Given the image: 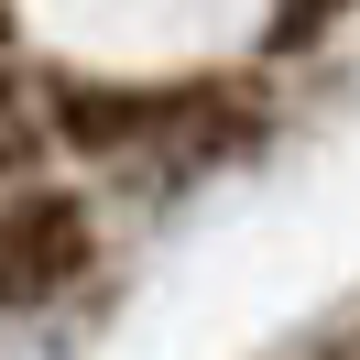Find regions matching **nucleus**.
I'll return each mask as SVG.
<instances>
[{
  "label": "nucleus",
  "mask_w": 360,
  "mask_h": 360,
  "mask_svg": "<svg viewBox=\"0 0 360 360\" xmlns=\"http://www.w3.org/2000/svg\"><path fill=\"white\" fill-rule=\"evenodd\" d=\"M262 131V98L240 77H55L44 88V142L88 164H207Z\"/></svg>",
  "instance_id": "f257e3e1"
},
{
  "label": "nucleus",
  "mask_w": 360,
  "mask_h": 360,
  "mask_svg": "<svg viewBox=\"0 0 360 360\" xmlns=\"http://www.w3.org/2000/svg\"><path fill=\"white\" fill-rule=\"evenodd\" d=\"M98 262V219L77 186H11L0 197V306H55Z\"/></svg>",
  "instance_id": "f03ea898"
},
{
  "label": "nucleus",
  "mask_w": 360,
  "mask_h": 360,
  "mask_svg": "<svg viewBox=\"0 0 360 360\" xmlns=\"http://www.w3.org/2000/svg\"><path fill=\"white\" fill-rule=\"evenodd\" d=\"M44 153H55V142H44V98L22 88V66H11V55H0V186L33 175Z\"/></svg>",
  "instance_id": "7ed1b4c3"
},
{
  "label": "nucleus",
  "mask_w": 360,
  "mask_h": 360,
  "mask_svg": "<svg viewBox=\"0 0 360 360\" xmlns=\"http://www.w3.org/2000/svg\"><path fill=\"white\" fill-rule=\"evenodd\" d=\"M360 0H273V22H262V55L273 66H295V55H316L338 22H349Z\"/></svg>",
  "instance_id": "20e7f679"
}]
</instances>
